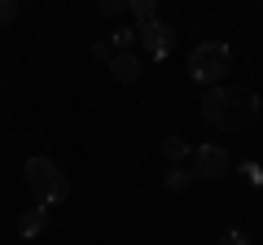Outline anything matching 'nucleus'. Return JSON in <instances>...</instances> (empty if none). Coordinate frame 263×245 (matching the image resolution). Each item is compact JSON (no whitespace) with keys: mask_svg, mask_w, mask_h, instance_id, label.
<instances>
[{"mask_svg":"<svg viewBox=\"0 0 263 245\" xmlns=\"http://www.w3.org/2000/svg\"><path fill=\"white\" fill-rule=\"evenodd\" d=\"M18 0H0V27H13V22H18Z\"/></svg>","mask_w":263,"mask_h":245,"instance_id":"12","label":"nucleus"},{"mask_svg":"<svg viewBox=\"0 0 263 245\" xmlns=\"http://www.w3.org/2000/svg\"><path fill=\"white\" fill-rule=\"evenodd\" d=\"M162 158H167L171 167H184V162L193 158V149H189V140H180V136H167V140H162Z\"/></svg>","mask_w":263,"mask_h":245,"instance_id":"8","label":"nucleus"},{"mask_svg":"<svg viewBox=\"0 0 263 245\" xmlns=\"http://www.w3.org/2000/svg\"><path fill=\"white\" fill-rule=\"evenodd\" d=\"M97 9H101L105 18H119V13L127 9V0H101V5H97Z\"/></svg>","mask_w":263,"mask_h":245,"instance_id":"14","label":"nucleus"},{"mask_svg":"<svg viewBox=\"0 0 263 245\" xmlns=\"http://www.w3.org/2000/svg\"><path fill=\"white\" fill-rule=\"evenodd\" d=\"M92 57H97V62H114V44L97 39V44H92Z\"/></svg>","mask_w":263,"mask_h":245,"instance_id":"15","label":"nucleus"},{"mask_svg":"<svg viewBox=\"0 0 263 245\" xmlns=\"http://www.w3.org/2000/svg\"><path fill=\"white\" fill-rule=\"evenodd\" d=\"M127 9H132V27L136 31L149 27V22H158V5H154V0H132Z\"/></svg>","mask_w":263,"mask_h":245,"instance_id":"9","label":"nucleus"},{"mask_svg":"<svg viewBox=\"0 0 263 245\" xmlns=\"http://www.w3.org/2000/svg\"><path fill=\"white\" fill-rule=\"evenodd\" d=\"M110 70H114L119 84H136V79H141V57H136V53H114Z\"/></svg>","mask_w":263,"mask_h":245,"instance_id":"7","label":"nucleus"},{"mask_svg":"<svg viewBox=\"0 0 263 245\" xmlns=\"http://www.w3.org/2000/svg\"><path fill=\"white\" fill-rule=\"evenodd\" d=\"M219 245H250V236H246L241 228H224V232H219Z\"/></svg>","mask_w":263,"mask_h":245,"instance_id":"13","label":"nucleus"},{"mask_svg":"<svg viewBox=\"0 0 263 245\" xmlns=\"http://www.w3.org/2000/svg\"><path fill=\"white\" fill-rule=\"evenodd\" d=\"M110 44H114V53H132V44H136V27H119V31H110Z\"/></svg>","mask_w":263,"mask_h":245,"instance_id":"10","label":"nucleus"},{"mask_svg":"<svg viewBox=\"0 0 263 245\" xmlns=\"http://www.w3.org/2000/svg\"><path fill=\"white\" fill-rule=\"evenodd\" d=\"M136 39L145 44V53H149V57H158V62H162V57H167L171 48H176V27L158 18V22H149V27H141V31H136Z\"/></svg>","mask_w":263,"mask_h":245,"instance_id":"5","label":"nucleus"},{"mask_svg":"<svg viewBox=\"0 0 263 245\" xmlns=\"http://www.w3.org/2000/svg\"><path fill=\"white\" fill-rule=\"evenodd\" d=\"M228 171H233V158H228L224 145H202V149H193V175H202V179H224Z\"/></svg>","mask_w":263,"mask_h":245,"instance_id":"4","label":"nucleus"},{"mask_svg":"<svg viewBox=\"0 0 263 245\" xmlns=\"http://www.w3.org/2000/svg\"><path fill=\"white\" fill-rule=\"evenodd\" d=\"M189 184H193V171H184V167H171V171H167V189H171V193L189 189Z\"/></svg>","mask_w":263,"mask_h":245,"instance_id":"11","label":"nucleus"},{"mask_svg":"<svg viewBox=\"0 0 263 245\" xmlns=\"http://www.w3.org/2000/svg\"><path fill=\"white\" fill-rule=\"evenodd\" d=\"M228 66H233V48H228L224 39H202V44L193 48V57H189L193 84H206V88H219V79L228 75Z\"/></svg>","mask_w":263,"mask_h":245,"instance_id":"3","label":"nucleus"},{"mask_svg":"<svg viewBox=\"0 0 263 245\" xmlns=\"http://www.w3.org/2000/svg\"><path fill=\"white\" fill-rule=\"evenodd\" d=\"M44 228H48V206H40V201H35V206H27V210L18 215V236H22V241L40 236Z\"/></svg>","mask_w":263,"mask_h":245,"instance_id":"6","label":"nucleus"},{"mask_svg":"<svg viewBox=\"0 0 263 245\" xmlns=\"http://www.w3.org/2000/svg\"><path fill=\"white\" fill-rule=\"evenodd\" d=\"M202 118L211 127H219V132H241L254 118H263V101L250 88L219 84V88H206V96H202Z\"/></svg>","mask_w":263,"mask_h":245,"instance_id":"1","label":"nucleus"},{"mask_svg":"<svg viewBox=\"0 0 263 245\" xmlns=\"http://www.w3.org/2000/svg\"><path fill=\"white\" fill-rule=\"evenodd\" d=\"M22 179H27V189L35 193L40 206H62V201L70 197V179H66V175H62V167H57L53 158H44V153L27 158V167H22Z\"/></svg>","mask_w":263,"mask_h":245,"instance_id":"2","label":"nucleus"}]
</instances>
